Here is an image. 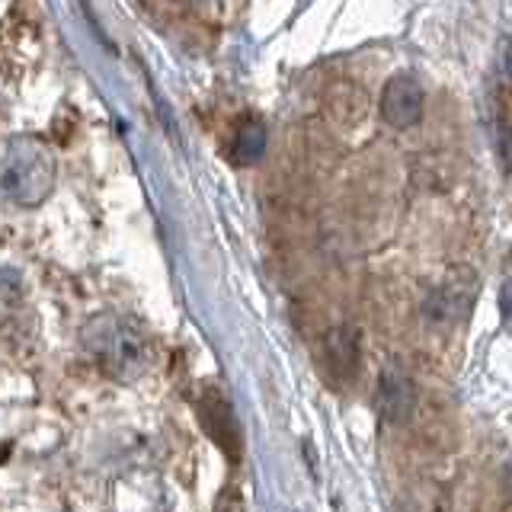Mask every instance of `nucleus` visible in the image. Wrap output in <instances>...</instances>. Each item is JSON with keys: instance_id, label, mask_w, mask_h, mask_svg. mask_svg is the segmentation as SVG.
I'll return each mask as SVG.
<instances>
[{"instance_id": "1", "label": "nucleus", "mask_w": 512, "mask_h": 512, "mask_svg": "<svg viewBox=\"0 0 512 512\" xmlns=\"http://www.w3.org/2000/svg\"><path fill=\"white\" fill-rule=\"evenodd\" d=\"M80 346L96 372L119 384H132L151 368L154 349L144 327L128 314H96L80 330Z\"/></svg>"}, {"instance_id": "2", "label": "nucleus", "mask_w": 512, "mask_h": 512, "mask_svg": "<svg viewBox=\"0 0 512 512\" xmlns=\"http://www.w3.org/2000/svg\"><path fill=\"white\" fill-rule=\"evenodd\" d=\"M0 186H4V192L13 202L36 205L52 189V160H48L42 148H32V144L16 148L4 176H0Z\"/></svg>"}, {"instance_id": "3", "label": "nucleus", "mask_w": 512, "mask_h": 512, "mask_svg": "<svg viewBox=\"0 0 512 512\" xmlns=\"http://www.w3.org/2000/svg\"><path fill=\"white\" fill-rule=\"evenodd\" d=\"M196 413L202 429L208 432V439L221 448V455L228 461H240V455H244V432H240V423L228 404V397L218 388H205L196 400Z\"/></svg>"}, {"instance_id": "4", "label": "nucleus", "mask_w": 512, "mask_h": 512, "mask_svg": "<svg viewBox=\"0 0 512 512\" xmlns=\"http://www.w3.org/2000/svg\"><path fill=\"white\" fill-rule=\"evenodd\" d=\"M493 132L503 167L512 170V39L500 42V68L493 87Z\"/></svg>"}, {"instance_id": "5", "label": "nucleus", "mask_w": 512, "mask_h": 512, "mask_svg": "<svg viewBox=\"0 0 512 512\" xmlns=\"http://www.w3.org/2000/svg\"><path fill=\"white\" fill-rule=\"evenodd\" d=\"M381 116L394 128H410L423 119V87L413 74H397L381 93Z\"/></svg>"}, {"instance_id": "6", "label": "nucleus", "mask_w": 512, "mask_h": 512, "mask_svg": "<svg viewBox=\"0 0 512 512\" xmlns=\"http://www.w3.org/2000/svg\"><path fill=\"white\" fill-rule=\"evenodd\" d=\"M378 413L388 423H404L410 420V413L416 407V391L413 381L400 372V368H384L378 378V394H375Z\"/></svg>"}, {"instance_id": "7", "label": "nucleus", "mask_w": 512, "mask_h": 512, "mask_svg": "<svg viewBox=\"0 0 512 512\" xmlns=\"http://www.w3.org/2000/svg\"><path fill=\"white\" fill-rule=\"evenodd\" d=\"M359 333L352 327H333L324 336V362H327V372L340 381H349L352 375L359 372Z\"/></svg>"}, {"instance_id": "8", "label": "nucleus", "mask_w": 512, "mask_h": 512, "mask_svg": "<svg viewBox=\"0 0 512 512\" xmlns=\"http://www.w3.org/2000/svg\"><path fill=\"white\" fill-rule=\"evenodd\" d=\"M263 151H266V128L256 119L240 122L231 141V157L237 164H256V160L263 157Z\"/></svg>"}, {"instance_id": "9", "label": "nucleus", "mask_w": 512, "mask_h": 512, "mask_svg": "<svg viewBox=\"0 0 512 512\" xmlns=\"http://www.w3.org/2000/svg\"><path fill=\"white\" fill-rule=\"evenodd\" d=\"M215 512H247V509H244V500H240V493L234 487H224L218 503H215Z\"/></svg>"}, {"instance_id": "10", "label": "nucleus", "mask_w": 512, "mask_h": 512, "mask_svg": "<svg viewBox=\"0 0 512 512\" xmlns=\"http://www.w3.org/2000/svg\"><path fill=\"white\" fill-rule=\"evenodd\" d=\"M500 311L506 317V324H512V282H506L500 292Z\"/></svg>"}, {"instance_id": "11", "label": "nucleus", "mask_w": 512, "mask_h": 512, "mask_svg": "<svg viewBox=\"0 0 512 512\" xmlns=\"http://www.w3.org/2000/svg\"><path fill=\"white\" fill-rule=\"evenodd\" d=\"M503 484H506V490H509V496H512V461L506 464V474H503Z\"/></svg>"}]
</instances>
